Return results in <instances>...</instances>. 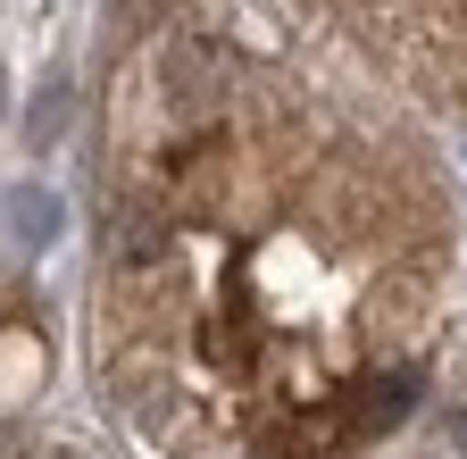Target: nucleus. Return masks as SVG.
<instances>
[{"instance_id":"nucleus-1","label":"nucleus","mask_w":467,"mask_h":459,"mask_svg":"<svg viewBox=\"0 0 467 459\" xmlns=\"http://www.w3.org/2000/svg\"><path fill=\"white\" fill-rule=\"evenodd\" d=\"M451 193L225 34H142L100 142V392L159 459H334L418 401Z\"/></svg>"},{"instance_id":"nucleus-4","label":"nucleus","mask_w":467,"mask_h":459,"mask_svg":"<svg viewBox=\"0 0 467 459\" xmlns=\"http://www.w3.org/2000/svg\"><path fill=\"white\" fill-rule=\"evenodd\" d=\"M451 434H459V451H467V418H459V426H451Z\"/></svg>"},{"instance_id":"nucleus-5","label":"nucleus","mask_w":467,"mask_h":459,"mask_svg":"<svg viewBox=\"0 0 467 459\" xmlns=\"http://www.w3.org/2000/svg\"><path fill=\"white\" fill-rule=\"evenodd\" d=\"M9 459H34V451H9Z\"/></svg>"},{"instance_id":"nucleus-2","label":"nucleus","mask_w":467,"mask_h":459,"mask_svg":"<svg viewBox=\"0 0 467 459\" xmlns=\"http://www.w3.org/2000/svg\"><path fill=\"white\" fill-rule=\"evenodd\" d=\"M400 84L467 100V0H301Z\"/></svg>"},{"instance_id":"nucleus-3","label":"nucleus","mask_w":467,"mask_h":459,"mask_svg":"<svg viewBox=\"0 0 467 459\" xmlns=\"http://www.w3.org/2000/svg\"><path fill=\"white\" fill-rule=\"evenodd\" d=\"M9 217H17V235H26V243H50V235H58V201H50V193H17Z\"/></svg>"}]
</instances>
